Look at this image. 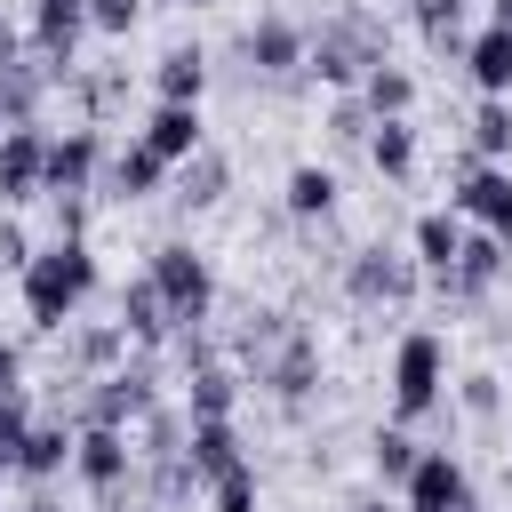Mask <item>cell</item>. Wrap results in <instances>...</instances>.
<instances>
[{"instance_id":"obj_1","label":"cell","mask_w":512,"mask_h":512,"mask_svg":"<svg viewBox=\"0 0 512 512\" xmlns=\"http://www.w3.org/2000/svg\"><path fill=\"white\" fill-rule=\"evenodd\" d=\"M376 64H392V48H384V16H376V8L344 0V8L312 16V48H304V80H312V88L352 96Z\"/></svg>"},{"instance_id":"obj_2","label":"cell","mask_w":512,"mask_h":512,"mask_svg":"<svg viewBox=\"0 0 512 512\" xmlns=\"http://www.w3.org/2000/svg\"><path fill=\"white\" fill-rule=\"evenodd\" d=\"M96 280H104V264H96V248H88V240H48V248L16 272L32 336H64V328L80 320V304L96 296Z\"/></svg>"},{"instance_id":"obj_3","label":"cell","mask_w":512,"mask_h":512,"mask_svg":"<svg viewBox=\"0 0 512 512\" xmlns=\"http://www.w3.org/2000/svg\"><path fill=\"white\" fill-rule=\"evenodd\" d=\"M304 48H312V24L288 16V8H264L256 24H240L232 40V80L240 88H280V96H304Z\"/></svg>"},{"instance_id":"obj_4","label":"cell","mask_w":512,"mask_h":512,"mask_svg":"<svg viewBox=\"0 0 512 512\" xmlns=\"http://www.w3.org/2000/svg\"><path fill=\"white\" fill-rule=\"evenodd\" d=\"M392 424H448V336L408 328L392 344Z\"/></svg>"},{"instance_id":"obj_5","label":"cell","mask_w":512,"mask_h":512,"mask_svg":"<svg viewBox=\"0 0 512 512\" xmlns=\"http://www.w3.org/2000/svg\"><path fill=\"white\" fill-rule=\"evenodd\" d=\"M336 288H344L360 312H408V304L424 296V264H416L408 248H392V240H360V248L336 256Z\"/></svg>"},{"instance_id":"obj_6","label":"cell","mask_w":512,"mask_h":512,"mask_svg":"<svg viewBox=\"0 0 512 512\" xmlns=\"http://www.w3.org/2000/svg\"><path fill=\"white\" fill-rule=\"evenodd\" d=\"M144 272H152V288H160V304H168L176 328H200V320L216 312V264H208L192 240H160Z\"/></svg>"},{"instance_id":"obj_7","label":"cell","mask_w":512,"mask_h":512,"mask_svg":"<svg viewBox=\"0 0 512 512\" xmlns=\"http://www.w3.org/2000/svg\"><path fill=\"white\" fill-rule=\"evenodd\" d=\"M448 208H456L472 232H496V240H512V168L456 152V160H448Z\"/></svg>"},{"instance_id":"obj_8","label":"cell","mask_w":512,"mask_h":512,"mask_svg":"<svg viewBox=\"0 0 512 512\" xmlns=\"http://www.w3.org/2000/svg\"><path fill=\"white\" fill-rule=\"evenodd\" d=\"M240 376H248V384H264V392H272V400L296 416V408L320 392V336L296 320V328H288V336H280V344H272L256 368H240Z\"/></svg>"},{"instance_id":"obj_9","label":"cell","mask_w":512,"mask_h":512,"mask_svg":"<svg viewBox=\"0 0 512 512\" xmlns=\"http://www.w3.org/2000/svg\"><path fill=\"white\" fill-rule=\"evenodd\" d=\"M104 160H112V136H104V128H88V120H72V128H48V192H40V200H64V192L96 200V176H104Z\"/></svg>"},{"instance_id":"obj_10","label":"cell","mask_w":512,"mask_h":512,"mask_svg":"<svg viewBox=\"0 0 512 512\" xmlns=\"http://www.w3.org/2000/svg\"><path fill=\"white\" fill-rule=\"evenodd\" d=\"M96 24H88V0H32L24 8V40H32V56L56 72V88L80 72V40H88Z\"/></svg>"},{"instance_id":"obj_11","label":"cell","mask_w":512,"mask_h":512,"mask_svg":"<svg viewBox=\"0 0 512 512\" xmlns=\"http://www.w3.org/2000/svg\"><path fill=\"white\" fill-rule=\"evenodd\" d=\"M72 472L88 480V496L136 488V440L112 432V424H80V440H72Z\"/></svg>"},{"instance_id":"obj_12","label":"cell","mask_w":512,"mask_h":512,"mask_svg":"<svg viewBox=\"0 0 512 512\" xmlns=\"http://www.w3.org/2000/svg\"><path fill=\"white\" fill-rule=\"evenodd\" d=\"M152 192H168V160L128 128V144H112V160H104V176H96V200H152Z\"/></svg>"},{"instance_id":"obj_13","label":"cell","mask_w":512,"mask_h":512,"mask_svg":"<svg viewBox=\"0 0 512 512\" xmlns=\"http://www.w3.org/2000/svg\"><path fill=\"white\" fill-rule=\"evenodd\" d=\"M48 192V128H0V208Z\"/></svg>"},{"instance_id":"obj_14","label":"cell","mask_w":512,"mask_h":512,"mask_svg":"<svg viewBox=\"0 0 512 512\" xmlns=\"http://www.w3.org/2000/svg\"><path fill=\"white\" fill-rule=\"evenodd\" d=\"M224 192H232V152H224V144H200L192 160L168 168V208H176V216H200V208H216Z\"/></svg>"},{"instance_id":"obj_15","label":"cell","mask_w":512,"mask_h":512,"mask_svg":"<svg viewBox=\"0 0 512 512\" xmlns=\"http://www.w3.org/2000/svg\"><path fill=\"white\" fill-rule=\"evenodd\" d=\"M128 352L136 344H128L120 320H72L64 328V352H56V376H112Z\"/></svg>"},{"instance_id":"obj_16","label":"cell","mask_w":512,"mask_h":512,"mask_svg":"<svg viewBox=\"0 0 512 512\" xmlns=\"http://www.w3.org/2000/svg\"><path fill=\"white\" fill-rule=\"evenodd\" d=\"M112 320L128 328V344H136V352H168V336H176V320H168V304H160L152 272L120 280V296H112Z\"/></svg>"},{"instance_id":"obj_17","label":"cell","mask_w":512,"mask_h":512,"mask_svg":"<svg viewBox=\"0 0 512 512\" xmlns=\"http://www.w3.org/2000/svg\"><path fill=\"white\" fill-rule=\"evenodd\" d=\"M208 80H216L208 48H200V40H176V48H160V64H152V104H200Z\"/></svg>"},{"instance_id":"obj_18","label":"cell","mask_w":512,"mask_h":512,"mask_svg":"<svg viewBox=\"0 0 512 512\" xmlns=\"http://www.w3.org/2000/svg\"><path fill=\"white\" fill-rule=\"evenodd\" d=\"M336 200H344V184H336V168H320V160H296L288 184H280V216H288V224H336Z\"/></svg>"},{"instance_id":"obj_19","label":"cell","mask_w":512,"mask_h":512,"mask_svg":"<svg viewBox=\"0 0 512 512\" xmlns=\"http://www.w3.org/2000/svg\"><path fill=\"white\" fill-rule=\"evenodd\" d=\"M136 136L176 168V160H192V152L208 144V120H200V104H152V112L136 120Z\"/></svg>"},{"instance_id":"obj_20","label":"cell","mask_w":512,"mask_h":512,"mask_svg":"<svg viewBox=\"0 0 512 512\" xmlns=\"http://www.w3.org/2000/svg\"><path fill=\"white\" fill-rule=\"evenodd\" d=\"M48 96H56V72H48L40 56L8 64V72H0V128H40Z\"/></svg>"},{"instance_id":"obj_21","label":"cell","mask_w":512,"mask_h":512,"mask_svg":"<svg viewBox=\"0 0 512 512\" xmlns=\"http://www.w3.org/2000/svg\"><path fill=\"white\" fill-rule=\"evenodd\" d=\"M64 104H72L88 128H112V112L128 104V64H96V72L80 64V72L64 80Z\"/></svg>"},{"instance_id":"obj_22","label":"cell","mask_w":512,"mask_h":512,"mask_svg":"<svg viewBox=\"0 0 512 512\" xmlns=\"http://www.w3.org/2000/svg\"><path fill=\"white\" fill-rule=\"evenodd\" d=\"M72 440H80V424H64V416H40V424H32V440H24V456H16V480H32V488H56V472L72 464Z\"/></svg>"},{"instance_id":"obj_23","label":"cell","mask_w":512,"mask_h":512,"mask_svg":"<svg viewBox=\"0 0 512 512\" xmlns=\"http://www.w3.org/2000/svg\"><path fill=\"white\" fill-rule=\"evenodd\" d=\"M464 232H472V224H464L456 208H424L416 232H408V256H416L424 272H448V264L464 256Z\"/></svg>"},{"instance_id":"obj_24","label":"cell","mask_w":512,"mask_h":512,"mask_svg":"<svg viewBox=\"0 0 512 512\" xmlns=\"http://www.w3.org/2000/svg\"><path fill=\"white\" fill-rule=\"evenodd\" d=\"M240 392H248V376H240L232 360H216V368H192V376H184V416H192V424H208V416H232V408H240Z\"/></svg>"},{"instance_id":"obj_25","label":"cell","mask_w":512,"mask_h":512,"mask_svg":"<svg viewBox=\"0 0 512 512\" xmlns=\"http://www.w3.org/2000/svg\"><path fill=\"white\" fill-rule=\"evenodd\" d=\"M464 152L512 168V96H480V104L464 112Z\"/></svg>"},{"instance_id":"obj_26","label":"cell","mask_w":512,"mask_h":512,"mask_svg":"<svg viewBox=\"0 0 512 512\" xmlns=\"http://www.w3.org/2000/svg\"><path fill=\"white\" fill-rule=\"evenodd\" d=\"M408 24L424 32V48H432L440 64H464V48H472V32H464V0H408Z\"/></svg>"},{"instance_id":"obj_27","label":"cell","mask_w":512,"mask_h":512,"mask_svg":"<svg viewBox=\"0 0 512 512\" xmlns=\"http://www.w3.org/2000/svg\"><path fill=\"white\" fill-rule=\"evenodd\" d=\"M184 456H192V472H200V488H208L216 472H232V464H248V448H240V424H232V416H208V424H192V440H184Z\"/></svg>"},{"instance_id":"obj_28","label":"cell","mask_w":512,"mask_h":512,"mask_svg":"<svg viewBox=\"0 0 512 512\" xmlns=\"http://www.w3.org/2000/svg\"><path fill=\"white\" fill-rule=\"evenodd\" d=\"M136 464H168V456H184V440H192V416H184V400H160L136 432Z\"/></svg>"},{"instance_id":"obj_29","label":"cell","mask_w":512,"mask_h":512,"mask_svg":"<svg viewBox=\"0 0 512 512\" xmlns=\"http://www.w3.org/2000/svg\"><path fill=\"white\" fill-rule=\"evenodd\" d=\"M416 456H424V440H416L408 424H376V432H368V472H376L384 488H408Z\"/></svg>"},{"instance_id":"obj_30","label":"cell","mask_w":512,"mask_h":512,"mask_svg":"<svg viewBox=\"0 0 512 512\" xmlns=\"http://www.w3.org/2000/svg\"><path fill=\"white\" fill-rule=\"evenodd\" d=\"M464 72H472V88L480 96H512V32H472V48H464Z\"/></svg>"},{"instance_id":"obj_31","label":"cell","mask_w":512,"mask_h":512,"mask_svg":"<svg viewBox=\"0 0 512 512\" xmlns=\"http://www.w3.org/2000/svg\"><path fill=\"white\" fill-rule=\"evenodd\" d=\"M352 96H360L376 120H408V112H416V72H408V64H376Z\"/></svg>"},{"instance_id":"obj_32","label":"cell","mask_w":512,"mask_h":512,"mask_svg":"<svg viewBox=\"0 0 512 512\" xmlns=\"http://www.w3.org/2000/svg\"><path fill=\"white\" fill-rule=\"evenodd\" d=\"M368 168H376L384 184H408V176H416V120H376V136H368Z\"/></svg>"},{"instance_id":"obj_33","label":"cell","mask_w":512,"mask_h":512,"mask_svg":"<svg viewBox=\"0 0 512 512\" xmlns=\"http://www.w3.org/2000/svg\"><path fill=\"white\" fill-rule=\"evenodd\" d=\"M208 512H264V472L256 464H232L208 480Z\"/></svg>"},{"instance_id":"obj_34","label":"cell","mask_w":512,"mask_h":512,"mask_svg":"<svg viewBox=\"0 0 512 512\" xmlns=\"http://www.w3.org/2000/svg\"><path fill=\"white\" fill-rule=\"evenodd\" d=\"M456 408H464L472 424H496V416H504V376H496V368H464V376H456Z\"/></svg>"},{"instance_id":"obj_35","label":"cell","mask_w":512,"mask_h":512,"mask_svg":"<svg viewBox=\"0 0 512 512\" xmlns=\"http://www.w3.org/2000/svg\"><path fill=\"white\" fill-rule=\"evenodd\" d=\"M368 136H376V112H368L360 96H336V104H328V144H336V152H368Z\"/></svg>"},{"instance_id":"obj_36","label":"cell","mask_w":512,"mask_h":512,"mask_svg":"<svg viewBox=\"0 0 512 512\" xmlns=\"http://www.w3.org/2000/svg\"><path fill=\"white\" fill-rule=\"evenodd\" d=\"M32 400L24 392H0V472H16V456H24V440H32Z\"/></svg>"},{"instance_id":"obj_37","label":"cell","mask_w":512,"mask_h":512,"mask_svg":"<svg viewBox=\"0 0 512 512\" xmlns=\"http://www.w3.org/2000/svg\"><path fill=\"white\" fill-rule=\"evenodd\" d=\"M88 24H96L104 40H128V32L144 24V0H88Z\"/></svg>"},{"instance_id":"obj_38","label":"cell","mask_w":512,"mask_h":512,"mask_svg":"<svg viewBox=\"0 0 512 512\" xmlns=\"http://www.w3.org/2000/svg\"><path fill=\"white\" fill-rule=\"evenodd\" d=\"M48 224H56V240H88V200H80V192L48 200Z\"/></svg>"},{"instance_id":"obj_39","label":"cell","mask_w":512,"mask_h":512,"mask_svg":"<svg viewBox=\"0 0 512 512\" xmlns=\"http://www.w3.org/2000/svg\"><path fill=\"white\" fill-rule=\"evenodd\" d=\"M32 256H40V248H32V232H24L16 216H0V272H24Z\"/></svg>"},{"instance_id":"obj_40","label":"cell","mask_w":512,"mask_h":512,"mask_svg":"<svg viewBox=\"0 0 512 512\" xmlns=\"http://www.w3.org/2000/svg\"><path fill=\"white\" fill-rule=\"evenodd\" d=\"M24 56H32V40H24V16H8V8H0V72H8V64H24Z\"/></svg>"},{"instance_id":"obj_41","label":"cell","mask_w":512,"mask_h":512,"mask_svg":"<svg viewBox=\"0 0 512 512\" xmlns=\"http://www.w3.org/2000/svg\"><path fill=\"white\" fill-rule=\"evenodd\" d=\"M0 392H24V344L0 336Z\"/></svg>"},{"instance_id":"obj_42","label":"cell","mask_w":512,"mask_h":512,"mask_svg":"<svg viewBox=\"0 0 512 512\" xmlns=\"http://www.w3.org/2000/svg\"><path fill=\"white\" fill-rule=\"evenodd\" d=\"M16 512H64V496H56V488H32V496H24Z\"/></svg>"},{"instance_id":"obj_43","label":"cell","mask_w":512,"mask_h":512,"mask_svg":"<svg viewBox=\"0 0 512 512\" xmlns=\"http://www.w3.org/2000/svg\"><path fill=\"white\" fill-rule=\"evenodd\" d=\"M488 24H496V32H512V0H488Z\"/></svg>"},{"instance_id":"obj_44","label":"cell","mask_w":512,"mask_h":512,"mask_svg":"<svg viewBox=\"0 0 512 512\" xmlns=\"http://www.w3.org/2000/svg\"><path fill=\"white\" fill-rule=\"evenodd\" d=\"M352 512H408V504H392V496H360Z\"/></svg>"},{"instance_id":"obj_45","label":"cell","mask_w":512,"mask_h":512,"mask_svg":"<svg viewBox=\"0 0 512 512\" xmlns=\"http://www.w3.org/2000/svg\"><path fill=\"white\" fill-rule=\"evenodd\" d=\"M144 8H184V0H144Z\"/></svg>"},{"instance_id":"obj_46","label":"cell","mask_w":512,"mask_h":512,"mask_svg":"<svg viewBox=\"0 0 512 512\" xmlns=\"http://www.w3.org/2000/svg\"><path fill=\"white\" fill-rule=\"evenodd\" d=\"M184 8H216V0H184Z\"/></svg>"},{"instance_id":"obj_47","label":"cell","mask_w":512,"mask_h":512,"mask_svg":"<svg viewBox=\"0 0 512 512\" xmlns=\"http://www.w3.org/2000/svg\"><path fill=\"white\" fill-rule=\"evenodd\" d=\"M0 512H16V504H8V488H0Z\"/></svg>"}]
</instances>
